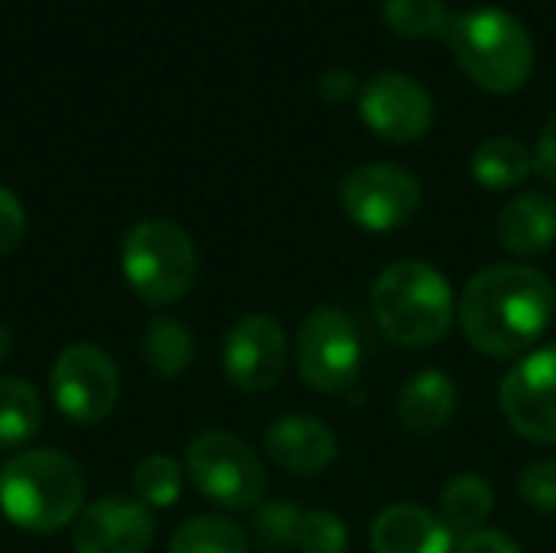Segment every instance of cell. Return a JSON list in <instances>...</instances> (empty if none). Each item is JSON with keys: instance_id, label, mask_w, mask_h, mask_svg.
<instances>
[{"instance_id": "25", "label": "cell", "mask_w": 556, "mask_h": 553, "mask_svg": "<svg viewBox=\"0 0 556 553\" xmlns=\"http://www.w3.org/2000/svg\"><path fill=\"white\" fill-rule=\"evenodd\" d=\"M300 521H303V512L293 505V502H264L257 505V515H254V531H257V541H261V551L264 553H287L296 548V535H300Z\"/></svg>"}, {"instance_id": "16", "label": "cell", "mask_w": 556, "mask_h": 553, "mask_svg": "<svg viewBox=\"0 0 556 553\" xmlns=\"http://www.w3.org/2000/svg\"><path fill=\"white\" fill-rule=\"evenodd\" d=\"M459 407L456 381L440 368L417 372L397 394V417L410 433L430 437L453 424Z\"/></svg>"}, {"instance_id": "27", "label": "cell", "mask_w": 556, "mask_h": 553, "mask_svg": "<svg viewBox=\"0 0 556 553\" xmlns=\"http://www.w3.org/2000/svg\"><path fill=\"white\" fill-rule=\"evenodd\" d=\"M518 495L544 512V515H554L556 512V460H534L521 469L518 476Z\"/></svg>"}, {"instance_id": "13", "label": "cell", "mask_w": 556, "mask_h": 553, "mask_svg": "<svg viewBox=\"0 0 556 553\" xmlns=\"http://www.w3.org/2000/svg\"><path fill=\"white\" fill-rule=\"evenodd\" d=\"M153 515L137 499L108 495L88 508L72 525L75 553H147L153 544Z\"/></svg>"}, {"instance_id": "9", "label": "cell", "mask_w": 556, "mask_h": 553, "mask_svg": "<svg viewBox=\"0 0 556 553\" xmlns=\"http://www.w3.org/2000/svg\"><path fill=\"white\" fill-rule=\"evenodd\" d=\"M49 391L62 417L72 424L91 427L111 417L121 394V375L114 359L88 342H75L62 349V355L52 365Z\"/></svg>"}, {"instance_id": "31", "label": "cell", "mask_w": 556, "mask_h": 553, "mask_svg": "<svg viewBox=\"0 0 556 553\" xmlns=\"http://www.w3.org/2000/svg\"><path fill=\"white\" fill-rule=\"evenodd\" d=\"M456 553H521L518 541L502 535V531H492V528H482V531H472L459 541Z\"/></svg>"}, {"instance_id": "1", "label": "cell", "mask_w": 556, "mask_h": 553, "mask_svg": "<svg viewBox=\"0 0 556 553\" xmlns=\"http://www.w3.org/2000/svg\"><path fill=\"white\" fill-rule=\"evenodd\" d=\"M556 313L554 280L531 264H492L459 293V326L472 349L492 359L528 352Z\"/></svg>"}, {"instance_id": "24", "label": "cell", "mask_w": 556, "mask_h": 553, "mask_svg": "<svg viewBox=\"0 0 556 553\" xmlns=\"http://www.w3.org/2000/svg\"><path fill=\"white\" fill-rule=\"evenodd\" d=\"M134 499L147 508H173L182 495V469L169 456H147L134 469Z\"/></svg>"}, {"instance_id": "22", "label": "cell", "mask_w": 556, "mask_h": 553, "mask_svg": "<svg viewBox=\"0 0 556 553\" xmlns=\"http://www.w3.org/2000/svg\"><path fill=\"white\" fill-rule=\"evenodd\" d=\"M169 553H251V541L231 518L199 515L173 535Z\"/></svg>"}, {"instance_id": "32", "label": "cell", "mask_w": 556, "mask_h": 553, "mask_svg": "<svg viewBox=\"0 0 556 553\" xmlns=\"http://www.w3.org/2000/svg\"><path fill=\"white\" fill-rule=\"evenodd\" d=\"M10 349H13V336H10V329H7V326H0V362H7Z\"/></svg>"}, {"instance_id": "19", "label": "cell", "mask_w": 556, "mask_h": 553, "mask_svg": "<svg viewBox=\"0 0 556 553\" xmlns=\"http://www.w3.org/2000/svg\"><path fill=\"white\" fill-rule=\"evenodd\" d=\"M140 355L156 378H179L195 359V342L176 316H153L143 329Z\"/></svg>"}, {"instance_id": "4", "label": "cell", "mask_w": 556, "mask_h": 553, "mask_svg": "<svg viewBox=\"0 0 556 553\" xmlns=\"http://www.w3.org/2000/svg\"><path fill=\"white\" fill-rule=\"evenodd\" d=\"M450 52L489 95H515L534 75V39L528 26L498 7H472L450 20Z\"/></svg>"}, {"instance_id": "12", "label": "cell", "mask_w": 556, "mask_h": 553, "mask_svg": "<svg viewBox=\"0 0 556 553\" xmlns=\"http://www.w3.org/2000/svg\"><path fill=\"white\" fill-rule=\"evenodd\" d=\"M358 111L365 127L391 143H414L433 127L430 91L404 72H381L365 81L358 95Z\"/></svg>"}, {"instance_id": "21", "label": "cell", "mask_w": 556, "mask_h": 553, "mask_svg": "<svg viewBox=\"0 0 556 553\" xmlns=\"http://www.w3.org/2000/svg\"><path fill=\"white\" fill-rule=\"evenodd\" d=\"M42 398L23 378H0V450H20L42 430Z\"/></svg>"}, {"instance_id": "10", "label": "cell", "mask_w": 556, "mask_h": 553, "mask_svg": "<svg viewBox=\"0 0 556 553\" xmlns=\"http://www.w3.org/2000/svg\"><path fill=\"white\" fill-rule=\"evenodd\" d=\"M498 404L511 430L531 443H556V342L528 352L505 375Z\"/></svg>"}, {"instance_id": "7", "label": "cell", "mask_w": 556, "mask_h": 553, "mask_svg": "<svg viewBox=\"0 0 556 553\" xmlns=\"http://www.w3.org/2000/svg\"><path fill=\"white\" fill-rule=\"evenodd\" d=\"M186 473L195 492L225 512H251L267 492V473L257 453L225 430H205L189 443Z\"/></svg>"}, {"instance_id": "28", "label": "cell", "mask_w": 556, "mask_h": 553, "mask_svg": "<svg viewBox=\"0 0 556 553\" xmlns=\"http://www.w3.org/2000/svg\"><path fill=\"white\" fill-rule=\"evenodd\" d=\"M23 235H26V212L20 199L7 186H0V257L10 254L23 241Z\"/></svg>"}, {"instance_id": "18", "label": "cell", "mask_w": 556, "mask_h": 553, "mask_svg": "<svg viewBox=\"0 0 556 553\" xmlns=\"http://www.w3.org/2000/svg\"><path fill=\"white\" fill-rule=\"evenodd\" d=\"M534 169V153L515 137H489L476 147L469 160L472 179L489 192H505L521 186Z\"/></svg>"}, {"instance_id": "8", "label": "cell", "mask_w": 556, "mask_h": 553, "mask_svg": "<svg viewBox=\"0 0 556 553\" xmlns=\"http://www.w3.org/2000/svg\"><path fill=\"white\" fill-rule=\"evenodd\" d=\"M339 205L362 231L384 235L417 218L424 205V186L407 166L365 163L339 183Z\"/></svg>"}, {"instance_id": "15", "label": "cell", "mask_w": 556, "mask_h": 553, "mask_svg": "<svg viewBox=\"0 0 556 553\" xmlns=\"http://www.w3.org/2000/svg\"><path fill=\"white\" fill-rule=\"evenodd\" d=\"M371 553H453V531L424 505H388L368 531Z\"/></svg>"}, {"instance_id": "14", "label": "cell", "mask_w": 556, "mask_h": 553, "mask_svg": "<svg viewBox=\"0 0 556 553\" xmlns=\"http://www.w3.org/2000/svg\"><path fill=\"white\" fill-rule=\"evenodd\" d=\"M264 453L290 476H319L339 456L336 433L313 414H283L264 430Z\"/></svg>"}, {"instance_id": "26", "label": "cell", "mask_w": 556, "mask_h": 553, "mask_svg": "<svg viewBox=\"0 0 556 553\" xmlns=\"http://www.w3.org/2000/svg\"><path fill=\"white\" fill-rule=\"evenodd\" d=\"M296 548H300V553H345L349 528L336 512H326V508L303 512Z\"/></svg>"}, {"instance_id": "5", "label": "cell", "mask_w": 556, "mask_h": 553, "mask_svg": "<svg viewBox=\"0 0 556 553\" xmlns=\"http://www.w3.org/2000/svg\"><path fill=\"white\" fill-rule=\"evenodd\" d=\"M121 271L140 300L166 306L192 290L199 274V254L189 231L176 222L143 218L124 235Z\"/></svg>"}, {"instance_id": "17", "label": "cell", "mask_w": 556, "mask_h": 553, "mask_svg": "<svg viewBox=\"0 0 556 553\" xmlns=\"http://www.w3.org/2000/svg\"><path fill=\"white\" fill-rule=\"evenodd\" d=\"M556 241V202L544 192H525L511 199L498 215V244L521 257L534 261L547 254Z\"/></svg>"}, {"instance_id": "29", "label": "cell", "mask_w": 556, "mask_h": 553, "mask_svg": "<svg viewBox=\"0 0 556 553\" xmlns=\"http://www.w3.org/2000/svg\"><path fill=\"white\" fill-rule=\"evenodd\" d=\"M319 95H323L329 104H349L352 98L362 95V88H358V78H355L349 68H329V72L319 78Z\"/></svg>"}, {"instance_id": "6", "label": "cell", "mask_w": 556, "mask_h": 553, "mask_svg": "<svg viewBox=\"0 0 556 553\" xmlns=\"http://www.w3.org/2000/svg\"><path fill=\"white\" fill-rule=\"evenodd\" d=\"M365 368V342L355 319L339 306H316L296 332V372L319 394L355 391Z\"/></svg>"}, {"instance_id": "23", "label": "cell", "mask_w": 556, "mask_h": 553, "mask_svg": "<svg viewBox=\"0 0 556 553\" xmlns=\"http://www.w3.org/2000/svg\"><path fill=\"white\" fill-rule=\"evenodd\" d=\"M381 16H384L388 29L404 39L446 36L450 20H453L443 0H384Z\"/></svg>"}, {"instance_id": "30", "label": "cell", "mask_w": 556, "mask_h": 553, "mask_svg": "<svg viewBox=\"0 0 556 553\" xmlns=\"http://www.w3.org/2000/svg\"><path fill=\"white\" fill-rule=\"evenodd\" d=\"M534 173L556 189V111L547 117L541 137H538V150H534Z\"/></svg>"}, {"instance_id": "3", "label": "cell", "mask_w": 556, "mask_h": 553, "mask_svg": "<svg viewBox=\"0 0 556 553\" xmlns=\"http://www.w3.org/2000/svg\"><path fill=\"white\" fill-rule=\"evenodd\" d=\"M85 476L59 450H23L0 469V512L29 535H55L81 515Z\"/></svg>"}, {"instance_id": "20", "label": "cell", "mask_w": 556, "mask_h": 553, "mask_svg": "<svg viewBox=\"0 0 556 553\" xmlns=\"http://www.w3.org/2000/svg\"><path fill=\"white\" fill-rule=\"evenodd\" d=\"M492 508H495V492H492L489 479H482L476 473H463L443 486L440 518L453 531V538L482 531V525L492 518Z\"/></svg>"}, {"instance_id": "11", "label": "cell", "mask_w": 556, "mask_h": 553, "mask_svg": "<svg viewBox=\"0 0 556 553\" xmlns=\"http://www.w3.org/2000/svg\"><path fill=\"white\" fill-rule=\"evenodd\" d=\"M290 345L283 326L267 313H248L231 323L222 342L225 378L244 394L270 391L287 372Z\"/></svg>"}, {"instance_id": "2", "label": "cell", "mask_w": 556, "mask_h": 553, "mask_svg": "<svg viewBox=\"0 0 556 553\" xmlns=\"http://www.w3.org/2000/svg\"><path fill=\"white\" fill-rule=\"evenodd\" d=\"M371 310L381 332L404 349L440 345L459 319L450 280L427 261L388 264L371 287Z\"/></svg>"}]
</instances>
